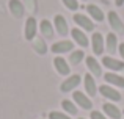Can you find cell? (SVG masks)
<instances>
[{"label":"cell","mask_w":124,"mask_h":119,"mask_svg":"<svg viewBox=\"0 0 124 119\" xmlns=\"http://www.w3.org/2000/svg\"><path fill=\"white\" fill-rule=\"evenodd\" d=\"M91 42H93V52L96 55H101L104 52V39L101 33H94L91 36Z\"/></svg>","instance_id":"obj_7"},{"label":"cell","mask_w":124,"mask_h":119,"mask_svg":"<svg viewBox=\"0 0 124 119\" xmlns=\"http://www.w3.org/2000/svg\"><path fill=\"white\" fill-rule=\"evenodd\" d=\"M104 111L107 113V116H110L112 119H119L121 118V111L118 107H115L113 104H105L104 105Z\"/></svg>","instance_id":"obj_16"},{"label":"cell","mask_w":124,"mask_h":119,"mask_svg":"<svg viewBox=\"0 0 124 119\" xmlns=\"http://www.w3.org/2000/svg\"><path fill=\"white\" fill-rule=\"evenodd\" d=\"M80 119H83V118H80Z\"/></svg>","instance_id":"obj_29"},{"label":"cell","mask_w":124,"mask_h":119,"mask_svg":"<svg viewBox=\"0 0 124 119\" xmlns=\"http://www.w3.org/2000/svg\"><path fill=\"white\" fill-rule=\"evenodd\" d=\"M91 119H105V116L99 111H91Z\"/></svg>","instance_id":"obj_26"},{"label":"cell","mask_w":124,"mask_h":119,"mask_svg":"<svg viewBox=\"0 0 124 119\" xmlns=\"http://www.w3.org/2000/svg\"><path fill=\"white\" fill-rule=\"evenodd\" d=\"M85 89H86V92L90 96H94L96 94V83H94L93 77L88 74V75H85Z\"/></svg>","instance_id":"obj_19"},{"label":"cell","mask_w":124,"mask_h":119,"mask_svg":"<svg viewBox=\"0 0 124 119\" xmlns=\"http://www.w3.org/2000/svg\"><path fill=\"white\" fill-rule=\"evenodd\" d=\"M79 83H80V77L79 75H72V77H69L68 80H64V82L61 83V91L63 92L72 91L76 86H79Z\"/></svg>","instance_id":"obj_8"},{"label":"cell","mask_w":124,"mask_h":119,"mask_svg":"<svg viewBox=\"0 0 124 119\" xmlns=\"http://www.w3.org/2000/svg\"><path fill=\"white\" fill-rule=\"evenodd\" d=\"M86 11H88V14H90L94 21H97V22L104 21V13H102V9L97 8L96 5H88L86 6Z\"/></svg>","instance_id":"obj_14"},{"label":"cell","mask_w":124,"mask_h":119,"mask_svg":"<svg viewBox=\"0 0 124 119\" xmlns=\"http://www.w3.org/2000/svg\"><path fill=\"white\" fill-rule=\"evenodd\" d=\"M8 6H9V11H11V14L14 17H22L24 16L25 9H24V5H22L21 0H9Z\"/></svg>","instance_id":"obj_4"},{"label":"cell","mask_w":124,"mask_h":119,"mask_svg":"<svg viewBox=\"0 0 124 119\" xmlns=\"http://www.w3.org/2000/svg\"><path fill=\"white\" fill-rule=\"evenodd\" d=\"M61 2H63L64 6H66L68 9H71V11H76V9L79 8V3H77V0H61Z\"/></svg>","instance_id":"obj_24"},{"label":"cell","mask_w":124,"mask_h":119,"mask_svg":"<svg viewBox=\"0 0 124 119\" xmlns=\"http://www.w3.org/2000/svg\"><path fill=\"white\" fill-rule=\"evenodd\" d=\"M49 119H71V118L64 113H60V111H50L49 113Z\"/></svg>","instance_id":"obj_25"},{"label":"cell","mask_w":124,"mask_h":119,"mask_svg":"<svg viewBox=\"0 0 124 119\" xmlns=\"http://www.w3.org/2000/svg\"><path fill=\"white\" fill-rule=\"evenodd\" d=\"M104 78H105V82H108L110 85H115V86H121L124 88V78L119 75H116V74H105L104 75Z\"/></svg>","instance_id":"obj_17"},{"label":"cell","mask_w":124,"mask_h":119,"mask_svg":"<svg viewBox=\"0 0 124 119\" xmlns=\"http://www.w3.org/2000/svg\"><path fill=\"white\" fill-rule=\"evenodd\" d=\"M86 64H88V67H90V70L94 74V75H97L99 77L101 74H102V69H101V66H99V63H97L96 60L93 58V56H86Z\"/></svg>","instance_id":"obj_18"},{"label":"cell","mask_w":124,"mask_h":119,"mask_svg":"<svg viewBox=\"0 0 124 119\" xmlns=\"http://www.w3.org/2000/svg\"><path fill=\"white\" fill-rule=\"evenodd\" d=\"M36 30H38L36 19H35V17H28L27 21H25V30H24L25 39H27V41L35 39V36H36Z\"/></svg>","instance_id":"obj_1"},{"label":"cell","mask_w":124,"mask_h":119,"mask_svg":"<svg viewBox=\"0 0 124 119\" xmlns=\"http://www.w3.org/2000/svg\"><path fill=\"white\" fill-rule=\"evenodd\" d=\"M83 58V52L82 50H76V52H71V55H69V61L72 64H79L80 61H82Z\"/></svg>","instance_id":"obj_22"},{"label":"cell","mask_w":124,"mask_h":119,"mask_svg":"<svg viewBox=\"0 0 124 119\" xmlns=\"http://www.w3.org/2000/svg\"><path fill=\"white\" fill-rule=\"evenodd\" d=\"M102 64L110 70H121L124 69V61H118L115 58H110V56H105L102 60Z\"/></svg>","instance_id":"obj_6"},{"label":"cell","mask_w":124,"mask_h":119,"mask_svg":"<svg viewBox=\"0 0 124 119\" xmlns=\"http://www.w3.org/2000/svg\"><path fill=\"white\" fill-rule=\"evenodd\" d=\"M54 24H55V28H57V31L61 35V36H64V35L68 33V24H66V19H64L61 14H57V16H55Z\"/></svg>","instance_id":"obj_11"},{"label":"cell","mask_w":124,"mask_h":119,"mask_svg":"<svg viewBox=\"0 0 124 119\" xmlns=\"http://www.w3.org/2000/svg\"><path fill=\"white\" fill-rule=\"evenodd\" d=\"M72 97H74V100H76V102H77V104H79L82 108H85V110H90V108H91V100H90V99H88L86 96L83 94V92L76 91Z\"/></svg>","instance_id":"obj_12"},{"label":"cell","mask_w":124,"mask_h":119,"mask_svg":"<svg viewBox=\"0 0 124 119\" xmlns=\"http://www.w3.org/2000/svg\"><path fill=\"white\" fill-rule=\"evenodd\" d=\"M99 91H101V94H102L104 97L110 99V100H113V102L121 100V94H119V92L116 91V89L110 88V86H107V85H102V86L99 88Z\"/></svg>","instance_id":"obj_3"},{"label":"cell","mask_w":124,"mask_h":119,"mask_svg":"<svg viewBox=\"0 0 124 119\" xmlns=\"http://www.w3.org/2000/svg\"><path fill=\"white\" fill-rule=\"evenodd\" d=\"M71 49H72V42L71 41H60V42H55L50 50L54 53H66Z\"/></svg>","instance_id":"obj_10"},{"label":"cell","mask_w":124,"mask_h":119,"mask_svg":"<svg viewBox=\"0 0 124 119\" xmlns=\"http://www.w3.org/2000/svg\"><path fill=\"white\" fill-rule=\"evenodd\" d=\"M107 49L110 52H115L116 50V35H113V33L107 35Z\"/></svg>","instance_id":"obj_21"},{"label":"cell","mask_w":124,"mask_h":119,"mask_svg":"<svg viewBox=\"0 0 124 119\" xmlns=\"http://www.w3.org/2000/svg\"><path fill=\"white\" fill-rule=\"evenodd\" d=\"M35 50H36L39 55H44L46 52H47V49H46V44L42 39H35Z\"/></svg>","instance_id":"obj_23"},{"label":"cell","mask_w":124,"mask_h":119,"mask_svg":"<svg viewBox=\"0 0 124 119\" xmlns=\"http://www.w3.org/2000/svg\"><path fill=\"white\" fill-rule=\"evenodd\" d=\"M74 22L77 25H80L82 28H85L86 31H91L94 28V24L91 22V19H88L85 14H76L74 16Z\"/></svg>","instance_id":"obj_5"},{"label":"cell","mask_w":124,"mask_h":119,"mask_svg":"<svg viewBox=\"0 0 124 119\" xmlns=\"http://www.w3.org/2000/svg\"><path fill=\"white\" fill-rule=\"evenodd\" d=\"M119 55L123 56V61H124V44H121V46H119Z\"/></svg>","instance_id":"obj_27"},{"label":"cell","mask_w":124,"mask_h":119,"mask_svg":"<svg viewBox=\"0 0 124 119\" xmlns=\"http://www.w3.org/2000/svg\"><path fill=\"white\" fill-rule=\"evenodd\" d=\"M39 28H41V33L42 36H46L49 39V38L54 36V28H52V24L47 21V19H42L41 24H39Z\"/></svg>","instance_id":"obj_15"},{"label":"cell","mask_w":124,"mask_h":119,"mask_svg":"<svg viewBox=\"0 0 124 119\" xmlns=\"http://www.w3.org/2000/svg\"><path fill=\"white\" fill-rule=\"evenodd\" d=\"M108 24H110V27H112L115 31H118V33H123L124 31V24H123V21L119 19V16L116 14L115 11L108 13Z\"/></svg>","instance_id":"obj_2"},{"label":"cell","mask_w":124,"mask_h":119,"mask_svg":"<svg viewBox=\"0 0 124 119\" xmlns=\"http://www.w3.org/2000/svg\"><path fill=\"white\" fill-rule=\"evenodd\" d=\"M61 107H63V110L68 111L69 114H77V107L71 100H63L61 102Z\"/></svg>","instance_id":"obj_20"},{"label":"cell","mask_w":124,"mask_h":119,"mask_svg":"<svg viewBox=\"0 0 124 119\" xmlns=\"http://www.w3.org/2000/svg\"><path fill=\"white\" fill-rule=\"evenodd\" d=\"M71 35H72L74 41H76L79 46H82V47H86L88 46V38L85 36V33H83V31H80L79 28H74V30L71 31Z\"/></svg>","instance_id":"obj_13"},{"label":"cell","mask_w":124,"mask_h":119,"mask_svg":"<svg viewBox=\"0 0 124 119\" xmlns=\"http://www.w3.org/2000/svg\"><path fill=\"white\" fill-rule=\"evenodd\" d=\"M54 66H55V69H57V72L60 74V75H68V74H69V66H68L66 60L61 58V56H57V58L54 60Z\"/></svg>","instance_id":"obj_9"},{"label":"cell","mask_w":124,"mask_h":119,"mask_svg":"<svg viewBox=\"0 0 124 119\" xmlns=\"http://www.w3.org/2000/svg\"><path fill=\"white\" fill-rule=\"evenodd\" d=\"M123 3H124V0H116V6H123Z\"/></svg>","instance_id":"obj_28"}]
</instances>
